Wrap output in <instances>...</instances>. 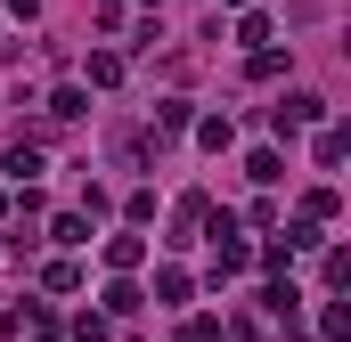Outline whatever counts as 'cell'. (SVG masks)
<instances>
[{"label":"cell","mask_w":351,"mask_h":342,"mask_svg":"<svg viewBox=\"0 0 351 342\" xmlns=\"http://www.w3.org/2000/svg\"><path fill=\"white\" fill-rule=\"evenodd\" d=\"M302 122H327V98H311V90H294L286 106H269V131L286 139V131H302Z\"/></svg>","instance_id":"1"},{"label":"cell","mask_w":351,"mask_h":342,"mask_svg":"<svg viewBox=\"0 0 351 342\" xmlns=\"http://www.w3.org/2000/svg\"><path fill=\"white\" fill-rule=\"evenodd\" d=\"M262 310L278 318V326H294V318H302V293H294V285H269V293H262Z\"/></svg>","instance_id":"2"},{"label":"cell","mask_w":351,"mask_h":342,"mask_svg":"<svg viewBox=\"0 0 351 342\" xmlns=\"http://www.w3.org/2000/svg\"><path fill=\"white\" fill-rule=\"evenodd\" d=\"M139 261H147L139 237H106V269H139Z\"/></svg>","instance_id":"3"},{"label":"cell","mask_w":351,"mask_h":342,"mask_svg":"<svg viewBox=\"0 0 351 342\" xmlns=\"http://www.w3.org/2000/svg\"><path fill=\"white\" fill-rule=\"evenodd\" d=\"M229 139H237V131H229V114H204V122H196V147H213V155H221Z\"/></svg>","instance_id":"4"},{"label":"cell","mask_w":351,"mask_h":342,"mask_svg":"<svg viewBox=\"0 0 351 342\" xmlns=\"http://www.w3.org/2000/svg\"><path fill=\"white\" fill-rule=\"evenodd\" d=\"M335 212H343L335 187H311V196H302V220H335Z\"/></svg>","instance_id":"5"},{"label":"cell","mask_w":351,"mask_h":342,"mask_svg":"<svg viewBox=\"0 0 351 342\" xmlns=\"http://www.w3.org/2000/svg\"><path fill=\"white\" fill-rule=\"evenodd\" d=\"M33 171H41V155H33V139H16V147H8V179H16V187H25V179H33Z\"/></svg>","instance_id":"6"},{"label":"cell","mask_w":351,"mask_h":342,"mask_svg":"<svg viewBox=\"0 0 351 342\" xmlns=\"http://www.w3.org/2000/svg\"><path fill=\"white\" fill-rule=\"evenodd\" d=\"M245 171H254L262 187H269V179H286V163H278V147H254V155H245Z\"/></svg>","instance_id":"7"},{"label":"cell","mask_w":351,"mask_h":342,"mask_svg":"<svg viewBox=\"0 0 351 342\" xmlns=\"http://www.w3.org/2000/svg\"><path fill=\"white\" fill-rule=\"evenodd\" d=\"M90 82L114 90V82H123V57H114V49H98V57H90Z\"/></svg>","instance_id":"8"},{"label":"cell","mask_w":351,"mask_h":342,"mask_svg":"<svg viewBox=\"0 0 351 342\" xmlns=\"http://www.w3.org/2000/svg\"><path fill=\"white\" fill-rule=\"evenodd\" d=\"M156 293H164V302H172V310H180V302H188L196 285H188V269H164V277H156Z\"/></svg>","instance_id":"9"},{"label":"cell","mask_w":351,"mask_h":342,"mask_svg":"<svg viewBox=\"0 0 351 342\" xmlns=\"http://www.w3.org/2000/svg\"><path fill=\"white\" fill-rule=\"evenodd\" d=\"M106 310H114V318H131V310H139V285H123V277H114V285H106Z\"/></svg>","instance_id":"10"},{"label":"cell","mask_w":351,"mask_h":342,"mask_svg":"<svg viewBox=\"0 0 351 342\" xmlns=\"http://www.w3.org/2000/svg\"><path fill=\"white\" fill-rule=\"evenodd\" d=\"M343 147H351V139H343V131H335V122H327V131H319V163L335 171V163H343Z\"/></svg>","instance_id":"11"},{"label":"cell","mask_w":351,"mask_h":342,"mask_svg":"<svg viewBox=\"0 0 351 342\" xmlns=\"http://www.w3.org/2000/svg\"><path fill=\"white\" fill-rule=\"evenodd\" d=\"M49 237H58V245H90V220H82V212H66V220H58Z\"/></svg>","instance_id":"12"},{"label":"cell","mask_w":351,"mask_h":342,"mask_svg":"<svg viewBox=\"0 0 351 342\" xmlns=\"http://www.w3.org/2000/svg\"><path fill=\"white\" fill-rule=\"evenodd\" d=\"M237 8H245V0H237Z\"/></svg>","instance_id":"13"}]
</instances>
